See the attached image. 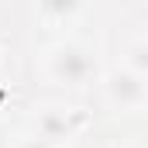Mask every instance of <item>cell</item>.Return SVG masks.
<instances>
[{"mask_svg": "<svg viewBox=\"0 0 148 148\" xmlns=\"http://www.w3.org/2000/svg\"><path fill=\"white\" fill-rule=\"evenodd\" d=\"M62 73H69L73 79H76V76H83V73H86V62L79 59V52H69V55L62 59Z\"/></svg>", "mask_w": 148, "mask_h": 148, "instance_id": "1", "label": "cell"}]
</instances>
